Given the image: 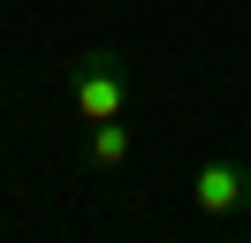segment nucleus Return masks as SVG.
<instances>
[{
    "mask_svg": "<svg viewBox=\"0 0 251 243\" xmlns=\"http://www.w3.org/2000/svg\"><path fill=\"white\" fill-rule=\"evenodd\" d=\"M84 152H92L99 175H114V167H129V152H137V137H129V122H92V137H84Z\"/></svg>",
    "mask_w": 251,
    "mask_h": 243,
    "instance_id": "obj_3",
    "label": "nucleus"
},
{
    "mask_svg": "<svg viewBox=\"0 0 251 243\" xmlns=\"http://www.w3.org/2000/svg\"><path fill=\"white\" fill-rule=\"evenodd\" d=\"M129 99H137L129 61L114 53V46H92V53L76 61V76H69V106H76L84 122H114V114H129Z\"/></svg>",
    "mask_w": 251,
    "mask_h": 243,
    "instance_id": "obj_1",
    "label": "nucleus"
},
{
    "mask_svg": "<svg viewBox=\"0 0 251 243\" xmlns=\"http://www.w3.org/2000/svg\"><path fill=\"white\" fill-rule=\"evenodd\" d=\"M190 205H198V220H228V213H244V205H251V175H244V160L213 152V160L198 167V182H190Z\"/></svg>",
    "mask_w": 251,
    "mask_h": 243,
    "instance_id": "obj_2",
    "label": "nucleus"
}]
</instances>
